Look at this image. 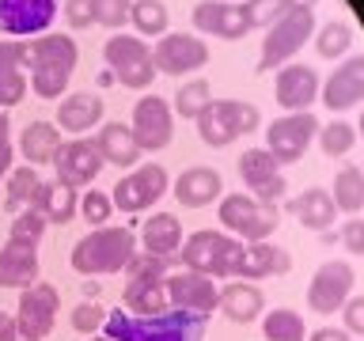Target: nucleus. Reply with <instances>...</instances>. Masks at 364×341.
Returning a JSON list of instances; mask_svg holds the SVG:
<instances>
[{"instance_id": "7c9ffc66", "label": "nucleus", "mask_w": 364, "mask_h": 341, "mask_svg": "<svg viewBox=\"0 0 364 341\" xmlns=\"http://www.w3.org/2000/svg\"><path fill=\"white\" fill-rule=\"evenodd\" d=\"M289 212L300 220L304 227H311V232H326V227H334V197H330V190H304L300 197L289 201Z\"/></svg>"}, {"instance_id": "c756f323", "label": "nucleus", "mask_w": 364, "mask_h": 341, "mask_svg": "<svg viewBox=\"0 0 364 341\" xmlns=\"http://www.w3.org/2000/svg\"><path fill=\"white\" fill-rule=\"evenodd\" d=\"M292 258L289 250L277 243H250L243 247V261H239V281H258V277H273V273H289Z\"/></svg>"}, {"instance_id": "4be33fe9", "label": "nucleus", "mask_w": 364, "mask_h": 341, "mask_svg": "<svg viewBox=\"0 0 364 341\" xmlns=\"http://www.w3.org/2000/svg\"><path fill=\"white\" fill-rule=\"evenodd\" d=\"M273 91H277V102L284 110L300 114L318 99V72L307 65H284L277 80H273Z\"/></svg>"}, {"instance_id": "603ef678", "label": "nucleus", "mask_w": 364, "mask_h": 341, "mask_svg": "<svg viewBox=\"0 0 364 341\" xmlns=\"http://www.w3.org/2000/svg\"><path fill=\"white\" fill-rule=\"evenodd\" d=\"M311 341H349L346 330H334V326H323V330H315Z\"/></svg>"}, {"instance_id": "39448f33", "label": "nucleus", "mask_w": 364, "mask_h": 341, "mask_svg": "<svg viewBox=\"0 0 364 341\" xmlns=\"http://www.w3.org/2000/svg\"><path fill=\"white\" fill-rule=\"evenodd\" d=\"M262 125V114L255 102L243 99H213L209 107L198 114V136L209 148H228L235 144L239 136L255 133Z\"/></svg>"}, {"instance_id": "f03ea898", "label": "nucleus", "mask_w": 364, "mask_h": 341, "mask_svg": "<svg viewBox=\"0 0 364 341\" xmlns=\"http://www.w3.org/2000/svg\"><path fill=\"white\" fill-rule=\"evenodd\" d=\"M80 50L68 34H42L27 42V68H31V91L38 99H61L68 80L76 72Z\"/></svg>"}, {"instance_id": "f704fd0d", "label": "nucleus", "mask_w": 364, "mask_h": 341, "mask_svg": "<svg viewBox=\"0 0 364 341\" xmlns=\"http://www.w3.org/2000/svg\"><path fill=\"white\" fill-rule=\"evenodd\" d=\"M330 197H334V209H341V212H360L364 209V170L353 163L341 167Z\"/></svg>"}, {"instance_id": "412c9836", "label": "nucleus", "mask_w": 364, "mask_h": 341, "mask_svg": "<svg viewBox=\"0 0 364 341\" xmlns=\"http://www.w3.org/2000/svg\"><path fill=\"white\" fill-rule=\"evenodd\" d=\"M27 42L19 38H4L0 42V110L16 107L27 99Z\"/></svg>"}, {"instance_id": "864d4df0", "label": "nucleus", "mask_w": 364, "mask_h": 341, "mask_svg": "<svg viewBox=\"0 0 364 341\" xmlns=\"http://www.w3.org/2000/svg\"><path fill=\"white\" fill-rule=\"evenodd\" d=\"M318 0H284V8H315Z\"/></svg>"}, {"instance_id": "aec40b11", "label": "nucleus", "mask_w": 364, "mask_h": 341, "mask_svg": "<svg viewBox=\"0 0 364 341\" xmlns=\"http://www.w3.org/2000/svg\"><path fill=\"white\" fill-rule=\"evenodd\" d=\"M193 27L201 34H216V38H243L250 31L247 27V16H243V4H232V0H201L193 8Z\"/></svg>"}, {"instance_id": "0eeeda50", "label": "nucleus", "mask_w": 364, "mask_h": 341, "mask_svg": "<svg viewBox=\"0 0 364 341\" xmlns=\"http://www.w3.org/2000/svg\"><path fill=\"white\" fill-rule=\"evenodd\" d=\"M129 281H125V307L136 315H159L167 311V261L152 254H133V261L125 266Z\"/></svg>"}, {"instance_id": "423d86ee", "label": "nucleus", "mask_w": 364, "mask_h": 341, "mask_svg": "<svg viewBox=\"0 0 364 341\" xmlns=\"http://www.w3.org/2000/svg\"><path fill=\"white\" fill-rule=\"evenodd\" d=\"M315 34V8H289L284 16L273 23L262 38V57H258V72H273L281 68L289 57L304 50V42Z\"/></svg>"}, {"instance_id": "2f4dec72", "label": "nucleus", "mask_w": 364, "mask_h": 341, "mask_svg": "<svg viewBox=\"0 0 364 341\" xmlns=\"http://www.w3.org/2000/svg\"><path fill=\"white\" fill-rule=\"evenodd\" d=\"M31 209H38L46 216V224H68L80 212V197H76V190H68L53 178V182H42L38 186Z\"/></svg>"}, {"instance_id": "79ce46f5", "label": "nucleus", "mask_w": 364, "mask_h": 341, "mask_svg": "<svg viewBox=\"0 0 364 341\" xmlns=\"http://www.w3.org/2000/svg\"><path fill=\"white\" fill-rule=\"evenodd\" d=\"M284 11H289L284 0H243V16H247L250 31H269Z\"/></svg>"}, {"instance_id": "1a4fd4ad", "label": "nucleus", "mask_w": 364, "mask_h": 341, "mask_svg": "<svg viewBox=\"0 0 364 341\" xmlns=\"http://www.w3.org/2000/svg\"><path fill=\"white\" fill-rule=\"evenodd\" d=\"M102 57L114 68V80L129 91H148L156 80V65H152V50H148L144 38H133V34H114L102 45Z\"/></svg>"}, {"instance_id": "a19ab883", "label": "nucleus", "mask_w": 364, "mask_h": 341, "mask_svg": "<svg viewBox=\"0 0 364 341\" xmlns=\"http://www.w3.org/2000/svg\"><path fill=\"white\" fill-rule=\"evenodd\" d=\"M46 235V216L38 209H19V216L11 220V232L8 239L11 243H27V247H38Z\"/></svg>"}, {"instance_id": "6e6d98bb", "label": "nucleus", "mask_w": 364, "mask_h": 341, "mask_svg": "<svg viewBox=\"0 0 364 341\" xmlns=\"http://www.w3.org/2000/svg\"><path fill=\"white\" fill-rule=\"evenodd\" d=\"M357 133L364 136V110H360V125H357Z\"/></svg>"}, {"instance_id": "6ab92c4d", "label": "nucleus", "mask_w": 364, "mask_h": 341, "mask_svg": "<svg viewBox=\"0 0 364 341\" xmlns=\"http://www.w3.org/2000/svg\"><path fill=\"white\" fill-rule=\"evenodd\" d=\"M53 19H57V0H0V31L16 34V38L46 34Z\"/></svg>"}, {"instance_id": "49530a36", "label": "nucleus", "mask_w": 364, "mask_h": 341, "mask_svg": "<svg viewBox=\"0 0 364 341\" xmlns=\"http://www.w3.org/2000/svg\"><path fill=\"white\" fill-rule=\"evenodd\" d=\"M65 23L73 31H87L91 23H95V4L91 0H65Z\"/></svg>"}, {"instance_id": "c85d7f7f", "label": "nucleus", "mask_w": 364, "mask_h": 341, "mask_svg": "<svg viewBox=\"0 0 364 341\" xmlns=\"http://www.w3.org/2000/svg\"><path fill=\"white\" fill-rule=\"evenodd\" d=\"M95 148L102 156V163H114V167H136L141 163V144H136V136L129 125L122 121H107L95 136Z\"/></svg>"}, {"instance_id": "4468645a", "label": "nucleus", "mask_w": 364, "mask_h": 341, "mask_svg": "<svg viewBox=\"0 0 364 341\" xmlns=\"http://www.w3.org/2000/svg\"><path fill=\"white\" fill-rule=\"evenodd\" d=\"M239 178L250 190V197L262 205H277L284 197V190H289V182L281 175V163L273 159L269 148H247L239 156Z\"/></svg>"}, {"instance_id": "20e7f679", "label": "nucleus", "mask_w": 364, "mask_h": 341, "mask_svg": "<svg viewBox=\"0 0 364 341\" xmlns=\"http://www.w3.org/2000/svg\"><path fill=\"white\" fill-rule=\"evenodd\" d=\"M178 266L205 273V277H239V261H243V243L228 232H193L178 247Z\"/></svg>"}, {"instance_id": "9b49d317", "label": "nucleus", "mask_w": 364, "mask_h": 341, "mask_svg": "<svg viewBox=\"0 0 364 341\" xmlns=\"http://www.w3.org/2000/svg\"><path fill=\"white\" fill-rule=\"evenodd\" d=\"M57 311H61V296H57L53 284H31V288L19 292V307H16V330L23 341H42L57 323Z\"/></svg>"}, {"instance_id": "4c0bfd02", "label": "nucleus", "mask_w": 364, "mask_h": 341, "mask_svg": "<svg viewBox=\"0 0 364 341\" xmlns=\"http://www.w3.org/2000/svg\"><path fill=\"white\" fill-rule=\"evenodd\" d=\"M38 186H42V178L31 163L27 167H11L8 170V209H31Z\"/></svg>"}, {"instance_id": "5701e85b", "label": "nucleus", "mask_w": 364, "mask_h": 341, "mask_svg": "<svg viewBox=\"0 0 364 341\" xmlns=\"http://www.w3.org/2000/svg\"><path fill=\"white\" fill-rule=\"evenodd\" d=\"M360 99H364V53L341 61L323 84V102L330 110H349V107H357Z\"/></svg>"}, {"instance_id": "c03bdc74", "label": "nucleus", "mask_w": 364, "mask_h": 341, "mask_svg": "<svg viewBox=\"0 0 364 341\" xmlns=\"http://www.w3.org/2000/svg\"><path fill=\"white\" fill-rule=\"evenodd\" d=\"M95 4V23L107 31H122L129 23V4L133 0H91Z\"/></svg>"}, {"instance_id": "72a5a7b5", "label": "nucleus", "mask_w": 364, "mask_h": 341, "mask_svg": "<svg viewBox=\"0 0 364 341\" xmlns=\"http://www.w3.org/2000/svg\"><path fill=\"white\" fill-rule=\"evenodd\" d=\"M129 23L136 27V34H144V38H164L167 23H171V11H167L164 0H133L129 4Z\"/></svg>"}, {"instance_id": "2eb2a0df", "label": "nucleus", "mask_w": 364, "mask_h": 341, "mask_svg": "<svg viewBox=\"0 0 364 341\" xmlns=\"http://www.w3.org/2000/svg\"><path fill=\"white\" fill-rule=\"evenodd\" d=\"M129 129H133V136H136V144H141V152H159V148H167L171 136H175L171 102L159 99V95L136 99L133 118H129Z\"/></svg>"}, {"instance_id": "f257e3e1", "label": "nucleus", "mask_w": 364, "mask_h": 341, "mask_svg": "<svg viewBox=\"0 0 364 341\" xmlns=\"http://www.w3.org/2000/svg\"><path fill=\"white\" fill-rule=\"evenodd\" d=\"M205 323L209 315L167 307L159 315H133V311H107V330L110 341H205Z\"/></svg>"}, {"instance_id": "13d9d810", "label": "nucleus", "mask_w": 364, "mask_h": 341, "mask_svg": "<svg viewBox=\"0 0 364 341\" xmlns=\"http://www.w3.org/2000/svg\"><path fill=\"white\" fill-rule=\"evenodd\" d=\"M19 341H23V337H19Z\"/></svg>"}, {"instance_id": "de8ad7c7", "label": "nucleus", "mask_w": 364, "mask_h": 341, "mask_svg": "<svg viewBox=\"0 0 364 341\" xmlns=\"http://www.w3.org/2000/svg\"><path fill=\"white\" fill-rule=\"evenodd\" d=\"M11 159H16V148H11V121H8V114L0 110V178H8Z\"/></svg>"}, {"instance_id": "3c124183", "label": "nucleus", "mask_w": 364, "mask_h": 341, "mask_svg": "<svg viewBox=\"0 0 364 341\" xmlns=\"http://www.w3.org/2000/svg\"><path fill=\"white\" fill-rule=\"evenodd\" d=\"M0 341H19V330H16V318L8 311H0Z\"/></svg>"}, {"instance_id": "b1692460", "label": "nucleus", "mask_w": 364, "mask_h": 341, "mask_svg": "<svg viewBox=\"0 0 364 341\" xmlns=\"http://www.w3.org/2000/svg\"><path fill=\"white\" fill-rule=\"evenodd\" d=\"M216 197H224V178L216 167H186L175 178V201L182 209H205Z\"/></svg>"}, {"instance_id": "a211bd4d", "label": "nucleus", "mask_w": 364, "mask_h": 341, "mask_svg": "<svg viewBox=\"0 0 364 341\" xmlns=\"http://www.w3.org/2000/svg\"><path fill=\"white\" fill-rule=\"evenodd\" d=\"M167 303L182 307V311H198V315H213L220 303V288L213 277L193 269H175L167 273Z\"/></svg>"}, {"instance_id": "58836bf2", "label": "nucleus", "mask_w": 364, "mask_h": 341, "mask_svg": "<svg viewBox=\"0 0 364 341\" xmlns=\"http://www.w3.org/2000/svg\"><path fill=\"white\" fill-rule=\"evenodd\" d=\"M353 144H357V129L349 121H330V125H318V148L326 156H349Z\"/></svg>"}, {"instance_id": "473e14b6", "label": "nucleus", "mask_w": 364, "mask_h": 341, "mask_svg": "<svg viewBox=\"0 0 364 341\" xmlns=\"http://www.w3.org/2000/svg\"><path fill=\"white\" fill-rule=\"evenodd\" d=\"M61 144H65L61 129H57L53 121H31L27 129H23V136H19V152H23V159H27L31 167L53 163V156H57Z\"/></svg>"}, {"instance_id": "9d476101", "label": "nucleus", "mask_w": 364, "mask_h": 341, "mask_svg": "<svg viewBox=\"0 0 364 341\" xmlns=\"http://www.w3.org/2000/svg\"><path fill=\"white\" fill-rule=\"evenodd\" d=\"M167 186H171V178H167L164 167L159 163H141V167H133L129 175L110 186L114 190L110 201H114V209H122V212H144L164 197Z\"/></svg>"}, {"instance_id": "ddd939ff", "label": "nucleus", "mask_w": 364, "mask_h": 341, "mask_svg": "<svg viewBox=\"0 0 364 341\" xmlns=\"http://www.w3.org/2000/svg\"><path fill=\"white\" fill-rule=\"evenodd\" d=\"M318 136V118L311 110H300V114H284L266 129V148L273 152L277 163H296L304 159L307 144Z\"/></svg>"}, {"instance_id": "393cba45", "label": "nucleus", "mask_w": 364, "mask_h": 341, "mask_svg": "<svg viewBox=\"0 0 364 341\" xmlns=\"http://www.w3.org/2000/svg\"><path fill=\"white\" fill-rule=\"evenodd\" d=\"M102 110H107V102H102L95 91H73V95H65L61 107H57V129L87 133L102 121Z\"/></svg>"}, {"instance_id": "09e8293b", "label": "nucleus", "mask_w": 364, "mask_h": 341, "mask_svg": "<svg viewBox=\"0 0 364 341\" xmlns=\"http://www.w3.org/2000/svg\"><path fill=\"white\" fill-rule=\"evenodd\" d=\"M341 318H346V334H360L364 337V296H353L341 307Z\"/></svg>"}, {"instance_id": "f8f14e48", "label": "nucleus", "mask_w": 364, "mask_h": 341, "mask_svg": "<svg viewBox=\"0 0 364 341\" xmlns=\"http://www.w3.org/2000/svg\"><path fill=\"white\" fill-rule=\"evenodd\" d=\"M353 281H357V273L346 258H330L323 266L315 269L311 284H307V307L318 315H334L346 307L349 292H353Z\"/></svg>"}, {"instance_id": "dca6fc26", "label": "nucleus", "mask_w": 364, "mask_h": 341, "mask_svg": "<svg viewBox=\"0 0 364 341\" xmlns=\"http://www.w3.org/2000/svg\"><path fill=\"white\" fill-rule=\"evenodd\" d=\"M152 65L156 72H167V76H190L198 68L209 65V45L193 34H164L156 45H152Z\"/></svg>"}, {"instance_id": "bb28decb", "label": "nucleus", "mask_w": 364, "mask_h": 341, "mask_svg": "<svg viewBox=\"0 0 364 341\" xmlns=\"http://www.w3.org/2000/svg\"><path fill=\"white\" fill-rule=\"evenodd\" d=\"M216 307L224 311L228 323L247 326V323H255V318L266 311V296H262V288L250 284V281H232V284L220 288V303Z\"/></svg>"}, {"instance_id": "f3484780", "label": "nucleus", "mask_w": 364, "mask_h": 341, "mask_svg": "<svg viewBox=\"0 0 364 341\" xmlns=\"http://www.w3.org/2000/svg\"><path fill=\"white\" fill-rule=\"evenodd\" d=\"M107 167L99 156L95 141L87 136H76V141H65L53 156V170H57V182L68 190H80V186H91L99 178V170Z\"/></svg>"}, {"instance_id": "7ed1b4c3", "label": "nucleus", "mask_w": 364, "mask_h": 341, "mask_svg": "<svg viewBox=\"0 0 364 341\" xmlns=\"http://www.w3.org/2000/svg\"><path fill=\"white\" fill-rule=\"evenodd\" d=\"M133 254H136V239L129 227L102 224V227H91L84 239H76L68 261L84 277H99V273H122L133 261Z\"/></svg>"}, {"instance_id": "cd10ccee", "label": "nucleus", "mask_w": 364, "mask_h": 341, "mask_svg": "<svg viewBox=\"0 0 364 341\" xmlns=\"http://www.w3.org/2000/svg\"><path fill=\"white\" fill-rule=\"evenodd\" d=\"M141 239H144V254L152 258H164V261H175L178 247H182V224L175 212H152L141 227Z\"/></svg>"}, {"instance_id": "6e6552de", "label": "nucleus", "mask_w": 364, "mask_h": 341, "mask_svg": "<svg viewBox=\"0 0 364 341\" xmlns=\"http://www.w3.org/2000/svg\"><path fill=\"white\" fill-rule=\"evenodd\" d=\"M216 216H220L228 235H239V243H243V239L247 243H266L281 224L277 205H262V201L250 197V193H228V197H220Z\"/></svg>"}, {"instance_id": "a878e982", "label": "nucleus", "mask_w": 364, "mask_h": 341, "mask_svg": "<svg viewBox=\"0 0 364 341\" xmlns=\"http://www.w3.org/2000/svg\"><path fill=\"white\" fill-rule=\"evenodd\" d=\"M31 284H38V250L8 239L0 250V288H31Z\"/></svg>"}, {"instance_id": "37998d69", "label": "nucleus", "mask_w": 364, "mask_h": 341, "mask_svg": "<svg viewBox=\"0 0 364 341\" xmlns=\"http://www.w3.org/2000/svg\"><path fill=\"white\" fill-rule=\"evenodd\" d=\"M80 212H84V220L91 227H102L110 220V212H114V201H110V193H102V190H87L84 197H80Z\"/></svg>"}, {"instance_id": "e433bc0d", "label": "nucleus", "mask_w": 364, "mask_h": 341, "mask_svg": "<svg viewBox=\"0 0 364 341\" xmlns=\"http://www.w3.org/2000/svg\"><path fill=\"white\" fill-rule=\"evenodd\" d=\"M171 99H175V114H178V118L198 121V114L213 102V84H209V80H201V76L186 80V84H182Z\"/></svg>"}, {"instance_id": "c9c22d12", "label": "nucleus", "mask_w": 364, "mask_h": 341, "mask_svg": "<svg viewBox=\"0 0 364 341\" xmlns=\"http://www.w3.org/2000/svg\"><path fill=\"white\" fill-rule=\"evenodd\" d=\"M262 334L266 341H304L307 337V326H304V315L292 311V307H277L262 318Z\"/></svg>"}, {"instance_id": "8fccbe9b", "label": "nucleus", "mask_w": 364, "mask_h": 341, "mask_svg": "<svg viewBox=\"0 0 364 341\" xmlns=\"http://www.w3.org/2000/svg\"><path fill=\"white\" fill-rule=\"evenodd\" d=\"M341 243H346V250H353V254H364V220H349L341 227Z\"/></svg>"}, {"instance_id": "a18cd8bd", "label": "nucleus", "mask_w": 364, "mask_h": 341, "mask_svg": "<svg viewBox=\"0 0 364 341\" xmlns=\"http://www.w3.org/2000/svg\"><path fill=\"white\" fill-rule=\"evenodd\" d=\"M102 323H107V311H102L95 300H91V303L84 300V303L73 307V330H76V334H95Z\"/></svg>"}, {"instance_id": "ea45409f", "label": "nucleus", "mask_w": 364, "mask_h": 341, "mask_svg": "<svg viewBox=\"0 0 364 341\" xmlns=\"http://www.w3.org/2000/svg\"><path fill=\"white\" fill-rule=\"evenodd\" d=\"M353 45V27L349 23H326L323 31H318V38H315V50L318 57H326V61H334V57H341Z\"/></svg>"}, {"instance_id": "4d7b16f0", "label": "nucleus", "mask_w": 364, "mask_h": 341, "mask_svg": "<svg viewBox=\"0 0 364 341\" xmlns=\"http://www.w3.org/2000/svg\"><path fill=\"white\" fill-rule=\"evenodd\" d=\"M91 341H110V337H107V334H102V337H91Z\"/></svg>"}, {"instance_id": "5fc2aeb1", "label": "nucleus", "mask_w": 364, "mask_h": 341, "mask_svg": "<svg viewBox=\"0 0 364 341\" xmlns=\"http://www.w3.org/2000/svg\"><path fill=\"white\" fill-rule=\"evenodd\" d=\"M84 296H91V300H95V296H99V284H95V281H84Z\"/></svg>"}]
</instances>
